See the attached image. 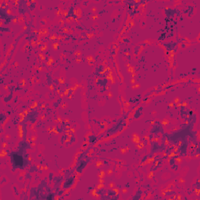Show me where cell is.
Listing matches in <instances>:
<instances>
[{
	"instance_id": "1",
	"label": "cell",
	"mask_w": 200,
	"mask_h": 200,
	"mask_svg": "<svg viewBox=\"0 0 200 200\" xmlns=\"http://www.w3.org/2000/svg\"><path fill=\"white\" fill-rule=\"evenodd\" d=\"M11 162L12 164H13L15 167H21V168H23L24 166H26L25 159L23 157V156L21 153H16V152L12 153Z\"/></svg>"
},
{
	"instance_id": "2",
	"label": "cell",
	"mask_w": 200,
	"mask_h": 200,
	"mask_svg": "<svg viewBox=\"0 0 200 200\" xmlns=\"http://www.w3.org/2000/svg\"><path fill=\"white\" fill-rule=\"evenodd\" d=\"M74 178H69V179L66 180V181H65V183H64V188H68L71 187V186L73 184H74Z\"/></svg>"
}]
</instances>
